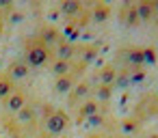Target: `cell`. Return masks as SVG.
I'll list each match as a JSON object with an SVG mask.
<instances>
[{
	"label": "cell",
	"mask_w": 158,
	"mask_h": 138,
	"mask_svg": "<svg viewBox=\"0 0 158 138\" xmlns=\"http://www.w3.org/2000/svg\"><path fill=\"white\" fill-rule=\"evenodd\" d=\"M48 56H50V50H48L39 39L28 41V45H26V63H28L31 67H41V65H46Z\"/></svg>",
	"instance_id": "cell-1"
},
{
	"label": "cell",
	"mask_w": 158,
	"mask_h": 138,
	"mask_svg": "<svg viewBox=\"0 0 158 138\" xmlns=\"http://www.w3.org/2000/svg\"><path fill=\"white\" fill-rule=\"evenodd\" d=\"M67 123H69L67 114L61 112V110H54V112L46 119V129H48L52 136H56V134H61V132L67 127Z\"/></svg>",
	"instance_id": "cell-2"
},
{
	"label": "cell",
	"mask_w": 158,
	"mask_h": 138,
	"mask_svg": "<svg viewBox=\"0 0 158 138\" xmlns=\"http://www.w3.org/2000/svg\"><path fill=\"white\" fill-rule=\"evenodd\" d=\"M26 91L24 89H15L7 99H5V106H7V110H11V112H20L24 106H28L26 104Z\"/></svg>",
	"instance_id": "cell-3"
},
{
	"label": "cell",
	"mask_w": 158,
	"mask_h": 138,
	"mask_svg": "<svg viewBox=\"0 0 158 138\" xmlns=\"http://www.w3.org/2000/svg\"><path fill=\"white\" fill-rule=\"evenodd\" d=\"M28 71H31V65L26 63V61H13L11 63V67L7 69V73H9V78L15 82V80H22V78H26L28 76Z\"/></svg>",
	"instance_id": "cell-4"
},
{
	"label": "cell",
	"mask_w": 158,
	"mask_h": 138,
	"mask_svg": "<svg viewBox=\"0 0 158 138\" xmlns=\"http://www.w3.org/2000/svg\"><path fill=\"white\" fill-rule=\"evenodd\" d=\"M54 54H56V61H74V56H76V48L69 43V41H61L59 45H56V50H54Z\"/></svg>",
	"instance_id": "cell-5"
},
{
	"label": "cell",
	"mask_w": 158,
	"mask_h": 138,
	"mask_svg": "<svg viewBox=\"0 0 158 138\" xmlns=\"http://www.w3.org/2000/svg\"><path fill=\"white\" fill-rule=\"evenodd\" d=\"M76 73H69V76H63V78H56L54 80V91L56 93H67V91H74L76 86Z\"/></svg>",
	"instance_id": "cell-6"
},
{
	"label": "cell",
	"mask_w": 158,
	"mask_h": 138,
	"mask_svg": "<svg viewBox=\"0 0 158 138\" xmlns=\"http://www.w3.org/2000/svg\"><path fill=\"white\" fill-rule=\"evenodd\" d=\"M46 48L48 45H59L61 43V35H59V30H54L52 26H48V28H44L41 30V37H37Z\"/></svg>",
	"instance_id": "cell-7"
},
{
	"label": "cell",
	"mask_w": 158,
	"mask_h": 138,
	"mask_svg": "<svg viewBox=\"0 0 158 138\" xmlns=\"http://www.w3.org/2000/svg\"><path fill=\"white\" fill-rule=\"evenodd\" d=\"M52 73H54L56 78L76 73V71H74V63H69V61H54V63H52Z\"/></svg>",
	"instance_id": "cell-8"
},
{
	"label": "cell",
	"mask_w": 158,
	"mask_h": 138,
	"mask_svg": "<svg viewBox=\"0 0 158 138\" xmlns=\"http://www.w3.org/2000/svg\"><path fill=\"white\" fill-rule=\"evenodd\" d=\"M89 82H78L76 86H74V91H72V95H69V104H76V101H82L87 95H89Z\"/></svg>",
	"instance_id": "cell-9"
},
{
	"label": "cell",
	"mask_w": 158,
	"mask_h": 138,
	"mask_svg": "<svg viewBox=\"0 0 158 138\" xmlns=\"http://www.w3.org/2000/svg\"><path fill=\"white\" fill-rule=\"evenodd\" d=\"M13 91H15V82L9 78V73L0 76V99H7Z\"/></svg>",
	"instance_id": "cell-10"
},
{
	"label": "cell",
	"mask_w": 158,
	"mask_h": 138,
	"mask_svg": "<svg viewBox=\"0 0 158 138\" xmlns=\"http://www.w3.org/2000/svg\"><path fill=\"white\" fill-rule=\"evenodd\" d=\"M134 11H136V18H139L141 22H147V20H152V15H154L152 2H141V5L134 7Z\"/></svg>",
	"instance_id": "cell-11"
},
{
	"label": "cell",
	"mask_w": 158,
	"mask_h": 138,
	"mask_svg": "<svg viewBox=\"0 0 158 138\" xmlns=\"http://www.w3.org/2000/svg\"><path fill=\"white\" fill-rule=\"evenodd\" d=\"M98 112H100V104L98 101H85L82 108H80V119H91Z\"/></svg>",
	"instance_id": "cell-12"
},
{
	"label": "cell",
	"mask_w": 158,
	"mask_h": 138,
	"mask_svg": "<svg viewBox=\"0 0 158 138\" xmlns=\"http://www.w3.org/2000/svg\"><path fill=\"white\" fill-rule=\"evenodd\" d=\"M115 76H117L115 67H113V65H106V67L102 69V84H104V86H110L113 80H115Z\"/></svg>",
	"instance_id": "cell-13"
},
{
	"label": "cell",
	"mask_w": 158,
	"mask_h": 138,
	"mask_svg": "<svg viewBox=\"0 0 158 138\" xmlns=\"http://www.w3.org/2000/svg\"><path fill=\"white\" fill-rule=\"evenodd\" d=\"M106 18H108V7H106L104 2L95 5V7H93V20H95V22H104Z\"/></svg>",
	"instance_id": "cell-14"
},
{
	"label": "cell",
	"mask_w": 158,
	"mask_h": 138,
	"mask_svg": "<svg viewBox=\"0 0 158 138\" xmlns=\"http://www.w3.org/2000/svg\"><path fill=\"white\" fill-rule=\"evenodd\" d=\"M61 11L65 15H69V18H76L78 11H80V2H63L61 5Z\"/></svg>",
	"instance_id": "cell-15"
},
{
	"label": "cell",
	"mask_w": 158,
	"mask_h": 138,
	"mask_svg": "<svg viewBox=\"0 0 158 138\" xmlns=\"http://www.w3.org/2000/svg\"><path fill=\"white\" fill-rule=\"evenodd\" d=\"M33 116H35V112H33L31 106H24V108L18 112V121H20V123H26V121H31Z\"/></svg>",
	"instance_id": "cell-16"
},
{
	"label": "cell",
	"mask_w": 158,
	"mask_h": 138,
	"mask_svg": "<svg viewBox=\"0 0 158 138\" xmlns=\"http://www.w3.org/2000/svg\"><path fill=\"white\" fill-rule=\"evenodd\" d=\"M100 121H102V116H100V112H98V114H93L91 119H87V123H89V125H100Z\"/></svg>",
	"instance_id": "cell-17"
},
{
	"label": "cell",
	"mask_w": 158,
	"mask_h": 138,
	"mask_svg": "<svg viewBox=\"0 0 158 138\" xmlns=\"http://www.w3.org/2000/svg\"><path fill=\"white\" fill-rule=\"evenodd\" d=\"M152 7H154V11H158V2H154V5H152Z\"/></svg>",
	"instance_id": "cell-18"
}]
</instances>
